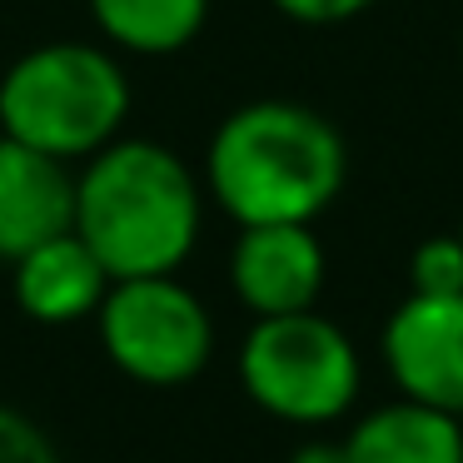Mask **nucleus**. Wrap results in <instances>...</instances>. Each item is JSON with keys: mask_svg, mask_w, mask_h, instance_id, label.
Listing matches in <instances>:
<instances>
[{"mask_svg": "<svg viewBox=\"0 0 463 463\" xmlns=\"http://www.w3.org/2000/svg\"><path fill=\"white\" fill-rule=\"evenodd\" d=\"M409 294H463V240L433 234L409 254Z\"/></svg>", "mask_w": 463, "mask_h": 463, "instance_id": "obj_12", "label": "nucleus"}, {"mask_svg": "<svg viewBox=\"0 0 463 463\" xmlns=\"http://www.w3.org/2000/svg\"><path fill=\"white\" fill-rule=\"evenodd\" d=\"M15 269V304L31 314L35 324H75L90 319L100 309L110 274L95 260V250L75 230L55 234V240L35 244L31 254L11 264Z\"/></svg>", "mask_w": 463, "mask_h": 463, "instance_id": "obj_9", "label": "nucleus"}, {"mask_svg": "<svg viewBox=\"0 0 463 463\" xmlns=\"http://www.w3.org/2000/svg\"><path fill=\"white\" fill-rule=\"evenodd\" d=\"M324 274L329 264L314 224H244L230 250V289L254 319L314 309Z\"/></svg>", "mask_w": 463, "mask_h": 463, "instance_id": "obj_7", "label": "nucleus"}, {"mask_svg": "<svg viewBox=\"0 0 463 463\" xmlns=\"http://www.w3.org/2000/svg\"><path fill=\"white\" fill-rule=\"evenodd\" d=\"M240 383L284 423H334L354 409L364 364L354 339L319 309L254 319L240 344Z\"/></svg>", "mask_w": 463, "mask_h": 463, "instance_id": "obj_4", "label": "nucleus"}, {"mask_svg": "<svg viewBox=\"0 0 463 463\" xmlns=\"http://www.w3.org/2000/svg\"><path fill=\"white\" fill-rule=\"evenodd\" d=\"M269 5L294 25H344L369 15L379 0H269Z\"/></svg>", "mask_w": 463, "mask_h": 463, "instance_id": "obj_14", "label": "nucleus"}, {"mask_svg": "<svg viewBox=\"0 0 463 463\" xmlns=\"http://www.w3.org/2000/svg\"><path fill=\"white\" fill-rule=\"evenodd\" d=\"M90 15L115 51L175 55L204 31L210 0H90Z\"/></svg>", "mask_w": 463, "mask_h": 463, "instance_id": "obj_11", "label": "nucleus"}, {"mask_svg": "<svg viewBox=\"0 0 463 463\" xmlns=\"http://www.w3.org/2000/svg\"><path fill=\"white\" fill-rule=\"evenodd\" d=\"M0 463H61V453L35 419L0 403Z\"/></svg>", "mask_w": 463, "mask_h": 463, "instance_id": "obj_13", "label": "nucleus"}, {"mask_svg": "<svg viewBox=\"0 0 463 463\" xmlns=\"http://www.w3.org/2000/svg\"><path fill=\"white\" fill-rule=\"evenodd\" d=\"M130 120V75L120 55L85 41L25 51L0 75V135L55 160H90Z\"/></svg>", "mask_w": 463, "mask_h": 463, "instance_id": "obj_3", "label": "nucleus"}, {"mask_svg": "<svg viewBox=\"0 0 463 463\" xmlns=\"http://www.w3.org/2000/svg\"><path fill=\"white\" fill-rule=\"evenodd\" d=\"M289 463H344V449H339V443L314 439V443H304V449H294Z\"/></svg>", "mask_w": 463, "mask_h": 463, "instance_id": "obj_15", "label": "nucleus"}, {"mask_svg": "<svg viewBox=\"0 0 463 463\" xmlns=\"http://www.w3.org/2000/svg\"><path fill=\"white\" fill-rule=\"evenodd\" d=\"M379 344L399 399L463 419V294H409Z\"/></svg>", "mask_w": 463, "mask_h": 463, "instance_id": "obj_6", "label": "nucleus"}, {"mask_svg": "<svg viewBox=\"0 0 463 463\" xmlns=\"http://www.w3.org/2000/svg\"><path fill=\"white\" fill-rule=\"evenodd\" d=\"M200 180L155 140H110L75 175V234L110 279L175 274L200 244Z\"/></svg>", "mask_w": 463, "mask_h": 463, "instance_id": "obj_2", "label": "nucleus"}, {"mask_svg": "<svg viewBox=\"0 0 463 463\" xmlns=\"http://www.w3.org/2000/svg\"><path fill=\"white\" fill-rule=\"evenodd\" d=\"M453 234H458V240H463V224H458V230H453Z\"/></svg>", "mask_w": 463, "mask_h": 463, "instance_id": "obj_17", "label": "nucleus"}, {"mask_svg": "<svg viewBox=\"0 0 463 463\" xmlns=\"http://www.w3.org/2000/svg\"><path fill=\"white\" fill-rule=\"evenodd\" d=\"M344 463H463V419L413 399L369 409L344 433Z\"/></svg>", "mask_w": 463, "mask_h": 463, "instance_id": "obj_10", "label": "nucleus"}, {"mask_svg": "<svg viewBox=\"0 0 463 463\" xmlns=\"http://www.w3.org/2000/svg\"><path fill=\"white\" fill-rule=\"evenodd\" d=\"M349 180L344 135L299 100H250L204 150V190L234 224H314Z\"/></svg>", "mask_w": 463, "mask_h": 463, "instance_id": "obj_1", "label": "nucleus"}, {"mask_svg": "<svg viewBox=\"0 0 463 463\" xmlns=\"http://www.w3.org/2000/svg\"><path fill=\"white\" fill-rule=\"evenodd\" d=\"M65 230H75V175L55 155L0 135V260L15 264Z\"/></svg>", "mask_w": 463, "mask_h": 463, "instance_id": "obj_8", "label": "nucleus"}, {"mask_svg": "<svg viewBox=\"0 0 463 463\" xmlns=\"http://www.w3.org/2000/svg\"><path fill=\"white\" fill-rule=\"evenodd\" d=\"M458 61H463V35H458Z\"/></svg>", "mask_w": 463, "mask_h": 463, "instance_id": "obj_16", "label": "nucleus"}, {"mask_svg": "<svg viewBox=\"0 0 463 463\" xmlns=\"http://www.w3.org/2000/svg\"><path fill=\"white\" fill-rule=\"evenodd\" d=\"M95 324H100V344L115 369L150 389L190 383L214 354L210 309L175 274L115 279L95 309Z\"/></svg>", "mask_w": 463, "mask_h": 463, "instance_id": "obj_5", "label": "nucleus"}]
</instances>
